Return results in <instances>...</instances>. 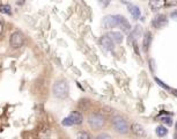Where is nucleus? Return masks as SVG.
Instances as JSON below:
<instances>
[{
    "instance_id": "nucleus-1",
    "label": "nucleus",
    "mask_w": 177,
    "mask_h": 139,
    "mask_svg": "<svg viewBox=\"0 0 177 139\" xmlns=\"http://www.w3.org/2000/svg\"><path fill=\"white\" fill-rule=\"evenodd\" d=\"M68 84L65 80H58L54 82V85L52 87L53 95L58 99H65L68 95Z\"/></svg>"
},
{
    "instance_id": "nucleus-2",
    "label": "nucleus",
    "mask_w": 177,
    "mask_h": 139,
    "mask_svg": "<svg viewBox=\"0 0 177 139\" xmlns=\"http://www.w3.org/2000/svg\"><path fill=\"white\" fill-rule=\"evenodd\" d=\"M112 125H113V129L118 133H120V134H125V133L129 131L127 122L123 117H120V116H115L112 118Z\"/></svg>"
},
{
    "instance_id": "nucleus-3",
    "label": "nucleus",
    "mask_w": 177,
    "mask_h": 139,
    "mask_svg": "<svg viewBox=\"0 0 177 139\" xmlns=\"http://www.w3.org/2000/svg\"><path fill=\"white\" fill-rule=\"evenodd\" d=\"M88 123H89V125L92 129L94 130H100L102 126L104 125V118H103V116L101 115V114H90L89 116H88Z\"/></svg>"
},
{
    "instance_id": "nucleus-4",
    "label": "nucleus",
    "mask_w": 177,
    "mask_h": 139,
    "mask_svg": "<svg viewBox=\"0 0 177 139\" xmlns=\"http://www.w3.org/2000/svg\"><path fill=\"white\" fill-rule=\"evenodd\" d=\"M25 43V36L23 34L20 33V31H15L11 35V38H9V44L13 49H19Z\"/></svg>"
},
{
    "instance_id": "nucleus-5",
    "label": "nucleus",
    "mask_w": 177,
    "mask_h": 139,
    "mask_svg": "<svg viewBox=\"0 0 177 139\" xmlns=\"http://www.w3.org/2000/svg\"><path fill=\"white\" fill-rule=\"evenodd\" d=\"M102 25H103V27L107 28V29L117 27V25H118L117 15H107V16H104V18H103V21H102Z\"/></svg>"
},
{
    "instance_id": "nucleus-6",
    "label": "nucleus",
    "mask_w": 177,
    "mask_h": 139,
    "mask_svg": "<svg viewBox=\"0 0 177 139\" xmlns=\"http://www.w3.org/2000/svg\"><path fill=\"white\" fill-rule=\"evenodd\" d=\"M167 22H168V19H167V16L164 14H157L156 16L153 19V21H152V25L156 29H161L162 27L167 25Z\"/></svg>"
},
{
    "instance_id": "nucleus-7",
    "label": "nucleus",
    "mask_w": 177,
    "mask_h": 139,
    "mask_svg": "<svg viewBox=\"0 0 177 139\" xmlns=\"http://www.w3.org/2000/svg\"><path fill=\"white\" fill-rule=\"evenodd\" d=\"M117 22H118L117 26L119 27L123 31L127 33V31H130V30H131V25H130V22L126 20L124 16H122V15H117Z\"/></svg>"
},
{
    "instance_id": "nucleus-8",
    "label": "nucleus",
    "mask_w": 177,
    "mask_h": 139,
    "mask_svg": "<svg viewBox=\"0 0 177 139\" xmlns=\"http://www.w3.org/2000/svg\"><path fill=\"white\" fill-rule=\"evenodd\" d=\"M100 43H101V45L103 46V49L107 50V51H111V50H113V42H112V40L108 36V35L102 36L101 40H100Z\"/></svg>"
},
{
    "instance_id": "nucleus-9",
    "label": "nucleus",
    "mask_w": 177,
    "mask_h": 139,
    "mask_svg": "<svg viewBox=\"0 0 177 139\" xmlns=\"http://www.w3.org/2000/svg\"><path fill=\"white\" fill-rule=\"evenodd\" d=\"M131 130L136 136H139V137H145L146 136V131H145L144 126L140 125L139 123H132Z\"/></svg>"
},
{
    "instance_id": "nucleus-10",
    "label": "nucleus",
    "mask_w": 177,
    "mask_h": 139,
    "mask_svg": "<svg viewBox=\"0 0 177 139\" xmlns=\"http://www.w3.org/2000/svg\"><path fill=\"white\" fill-rule=\"evenodd\" d=\"M68 117L72 119V122H73L74 125H80V124L82 123V121H84L82 115H81L80 113H78V111H73V113H71V115H70Z\"/></svg>"
},
{
    "instance_id": "nucleus-11",
    "label": "nucleus",
    "mask_w": 177,
    "mask_h": 139,
    "mask_svg": "<svg viewBox=\"0 0 177 139\" xmlns=\"http://www.w3.org/2000/svg\"><path fill=\"white\" fill-rule=\"evenodd\" d=\"M108 36L111 38L113 43H118V44L122 43L123 40H124L123 35H122L120 33H118V31H110V33L108 34Z\"/></svg>"
},
{
    "instance_id": "nucleus-12",
    "label": "nucleus",
    "mask_w": 177,
    "mask_h": 139,
    "mask_svg": "<svg viewBox=\"0 0 177 139\" xmlns=\"http://www.w3.org/2000/svg\"><path fill=\"white\" fill-rule=\"evenodd\" d=\"M164 5H166V0H151L149 1V6H151L152 11H159Z\"/></svg>"
},
{
    "instance_id": "nucleus-13",
    "label": "nucleus",
    "mask_w": 177,
    "mask_h": 139,
    "mask_svg": "<svg viewBox=\"0 0 177 139\" xmlns=\"http://www.w3.org/2000/svg\"><path fill=\"white\" fill-rule=\"evenodd\" d=\"M127 8H129V12L131 14L134 19H139L140 18V9L139 7L136 6V5H132V4H127Z\"/></svg>"
},
{
    "instance_id": "nucleus-14",
    "label": "nucleus",
    "mask_w": 177,
    "mask_h": 139,
    "mask_svg": "<svg viewBox=\"0 0 177 139\" xmlns=\"http://www.w3.org/2000/svg\"><path fill=\"white\" fill-rule=\"evenodd\" d=\"M151 42H152V34L151 31H146L145 33V37H144V49L145 51L148 50V48L151 45Z\"/></svg>"
},
{
    "instance_id": "nucleus-15",
    "label": "nucleus",
    "mask_w": 177,
    "mask_h": 139,
    "mask_svg": "<svg viewBox=\"0 0 177 139\" xmlns=\"http://www.w3.org/2000/svg\"><path fill=\"white\" fill-rule=\"evenodd\" d=\"M140 34H141V27H136V29L133 30L131 33V35H130V42H132V41H136L137 42V38L140 36Z\"/></svg>"
},
{
    "instance_id": "nucleus-16",
    "label": "nucleus",
    "mask_w": 177,
    "mask_h": 139,
    "mask_svg": "<svg viewBox=\"0 0 177 139\" xmlns=\"http://www.w3.org/2000/svg\"><path fill=\"white\" fill-rule=\"evenodd\" d=\"M167 133H168V130H167V127H164L163 125H160L156 127V134L159 137H164V136H167Z\"/></svg>"
},
{
    "instance_id": "nucleus-17",
    "label": "nucleus",
    "mask_w": 177,
    "mask_h": 139,
    "mask_svg": "<svg viewBox=\"0 0 177 139\" xmlns=\"http://www.w3.org/2000/svg\"><path fill=\"white\" fill-rule=\"evenodd\" d=\"M0 12L4 14H7V15H11L12 14V8L9 5H0Z\"/></svg>"
},
{
    "instance_id": "nucleus-18",
    "label": "nucleus",
    "mask_w": 177,
    "mask_h": 139,
    "mask_svg": "<svg viewBox=\"0 0 177 139\" xmlns=\"http://www.w3.org/2000/svg\"><path fill=\"white\" fill-rule=\"evenodd\" d=\"M77 139H90V136L88 132H85V131H80L77 134Z\"/></svg>"
},
{
    "instance_id": "nucleus-19",
    "label": "nucleus",
    "mask_w": 177,
    "mask_h": 139,
    "mask_svg": "<svg viewBox=\"0 0 177 139\" xmlns=\"http://www.w3.org/2000/svg\"><path fill=\"white\" fill-rule=\"evenodd\" d=\"M61 124H63L64 126H72V125H74V124H73V122H72V119L70 118V117H66V118L63 119Z\"/></svg>"
},
{
    "instance_id": "nucleus-20",
    "label": "nucleus",
    "mask_w": 177,
    "mask_h": 139,
    "mask_svg": "<svg viewBox=\"0 0 177 139\" xmlns=\"http://www.w3.org/2000/svg\"><path fill=\"white\" fill-rule=\"evenodd\" d=\"M155 81H156L157 84H159V86H160V87H162V88H164V89H169V87L167 86L163 81H161V80L159 79V78H155Z\"/></svg>"
},
{
    "instance_id": "nucleus-21",
    "label": "nucleus",
    "mask_w": 177,
    "mask_h": 139,
    "mask_svg": "<svg viewBox=\"0 0 177 139\" xmlns=\"http://www.w3.org/2000/svg\"><path fill=\"white\" fill-rule=\"evenodd\" d=\"M95 139H111V138H110V136L107 134V133H101V134H98Z\"/></svg>"
},
{
    "instance_id": "nucleus-22",
    "label": "nucleus",
    "mask_w": 177,
    "mask_h": 139,
    "mask_svg": "<svg viewBox=\"0 0 177 139\" xmlns=\"http://www.w3.org/2000/svg\"><path fill=\"white\" fill-rule=\"evenodd\" d=\"M162 121H163L164 123H167L168 125H171V124H172V122H171L170 117H163V118H162Z\"/></svg>"
},
{
    "instance_id": "nucleus-23",
    "label": "nucleus",
    "mask_w": 177,
    "mask_h": 139,
    "mask_svg": "<svg viewBox=\"0 0 177 139\" xmlns=\"http://www.w3.org/2000/svg\"><path fill=\"white\" fill-rule=\"evenodd\" d=\"M109 1H110V0H100V2H101V4H102V5H103V6H107V5H108V4H109Z\"/></svg>"
},
{
    "instance_id": "nucleus-24",
    "label": "nucleus",
    "mask_w": 177,
    "mask_h": 139,
    "mask_svg": "<svg viewBox=\"0 0 177 139\" xmlns=\"http://www.w3.org/2000/svg\"><path fill=\"white\" fill-rule=\"evenodd\" d=\"M2 31H4V23L2 21H0V36L2 35Z\"/></svg>"
},
{
    "instance_id": "nucleus-25",
    "label": "nucleus",
    "mask_w": 177,
    "mask_h": 139,
    "mask_svg": "<svg viewBox=\"0 0 177 139\" xmlns=\"http://www.w3.org/2000/svg\"><path fill=\"white\" fill-rule=\"evenodd\" d=\"M26 2V0H16V4L18 5H23Z\"/></svg>"
},
{
    "instance_id": "nucleus-26",
    "label": "nucleus",
    "mask_w": 177,
    "mask_h": 139,
    "mask_svg": "<svg viewBox=\"0 0 177 139\" xmlns=\"http://www.w3.org/2000/svg\"><path fill=\"white\" fill-rule=\"evenodd\" d=\"M171 18L177 19V11H175V12H172V13H171Z\"/></svg>"
},
{
    "instance_id": "nucleus-27",
    "label": "nucleus",
    "mask_w": 177,
    "mask_h": 139,
    "mask_svg": "<svg viewBox=\"0 0 177 139\" xmlns=\"http://www.w3.org/2000/svg\"><path fill=\"white\" fill-rule=\"evenodd\" d=\"M149 64H151V70H152V72L154 71V68H153V59H149Z\"/></svg>"
},
{
    "instance_id": "nucleus-28",
    "label": "nucleus",
    "mask_w": 177,
    "mask_h": 139,
    "mask_svg": "<svg viewBox=\"0 0 177 139\" xmlns=\"http://www.w3.org/2000/svg\"><path fill=\"white\" fill-rule=\"evenodd\" d=\"M172 94H174L175 96H177V89H172Z\"/></svg>"
},
{
    "instance_id": "nucleus-29",
    "label": "nucleus",
    "mask_w": 177,
    "mask_h": 139,
    "mask_svg": "<svg viewBox=\"0 0 177 139\" xmlns=\"http://www.w3.org/2000/svg\"><path fill=\"white\" fill-rule=\"evenodd\" d=\"M176 130H177V123H176Z\"/></svg>"
}]
</instances>
